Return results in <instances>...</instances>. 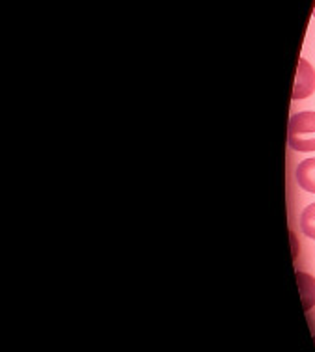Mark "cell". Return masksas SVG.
<instances>
[{
  "instance_id": "cell-1",
  "label": "cell",
  "mask_w": 315,
  "mask_h": 352,
  "mask_svg": "<svg viewBox=\"0 0 315 352\" xmlns=\"http://www.w3.org/2000/svg\"><path fill=\"white\" fill-rule=\"evenodd\" d=\"M287 142L290 148L301 153L315 151V112H298L291 116Z\"/></svg>"
},
{
  "instance_id": "cell-2",
  "label": "cell",
  "mask_w": 315,
  "mask_h": 352,
  "mask_svg": "<svg viewBox=\"0 0 315 352\" xmlns=\"http://www.w3.org/2000/svg\"><path fill=\"white\" fill-rule=\"evenodd\" d=\"M315 91V69L309 65L308 60L298 58V65H296V77L295 86H293V101H301L306 99Z\"/></svg>"
},
{
  "instance_id": "cell-3",
  "label": "cell",
  "mask_w": 315,
  "mask_h": 352,
  "mask_svg": "<svg viewBox=\"0 0 315 352\" xmlns=\"http://www.w3.org/2000/svg\"><path fill=\"white\" fill-rule=\"evenodd\" d=\"M295 179L304 192L315 194V159L303 160L296 166Z\"/></svg>"
},
{
  "instance_id": "cell-4",
  "label": "cell",
  "mask_w": 315,
  "mask_h": 352,
  "mask_svg": "<svg viewBox=\"0 0 315 352\" xmlns=\"http://www.w3.org/2000/svg\"><path fill=\"white\" fill-rule=\"evenodd\" d=\"M296 282L303 295L304 309H312L315 306V278L304 272H296Z\"/></svg>"
},
{
  "instance_id": "cell-5",
  "label": "cell",
  "mask_w": 315,
  "mask_h": 352,
  "mask_svg": "<svg viewBox=\"0 0 315 352\" xmlns=\"http://www.w3.org/2000/svg\"><path fill=\"white\" fill-rule=\"evenodd\" d=\"M301 230L306 237L315 241V204L308 205L301 214Z\"/></svg>"
},
{
  "instance_id": "cell-6",
  "label": "cell",
  "mask_w": 315,
  "mask_h": 352,
  "mask_svg": "<svg viewBox=\"0 0 315 352\" xmlns=\"http://www.w3.org/2000/svg\"><path fill=\"white\" fill-rule=\"evenodd\" d=\"M314 17H315V6H314Z\"/></svg>"
},
{
  "instance_id": "cell-7",
  "label": "cell",
  "mask_w": 315,
  "mask_h": 352,
  "mask_svg": "<svg viewBox=\"0 0 315 352\" xmlns=\"http://www.w3.org/2000/svg\"><path fill=\"white\" fill-rule=\"evenodd\" d=\"M314 343H315V338H314Z\"/></svg>"
}]
</instances>
